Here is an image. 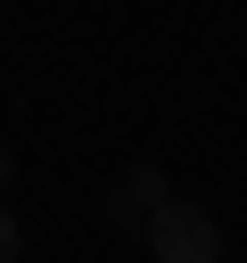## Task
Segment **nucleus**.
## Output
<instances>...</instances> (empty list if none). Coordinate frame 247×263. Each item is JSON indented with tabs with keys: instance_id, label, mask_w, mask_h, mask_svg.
I'll use <instances>...</instances> for the list:
<instances>
[{
	"instance_id": "nucleus-1",
	"label": "nucleus",
	"mask_w": 247,
	"mask_h": 263,
	"mask_svg": "<svg viewBox=\"0 0 247 263\" xmlns=\"http://www.w3.org/2000/svg\"><path fill=\"white\" fill-rule=\"evenodd\" d=\"M148 247H156V263H222L214 214H206V205H181V197H165V205L148 214Z\"/></svg>"
},
{
	"instance_id": "nucleus-2",
	"label": "nucleus",
	"mask_w": 247,
	"mask_h": 263,
	"mask_svg": "<svg viewBox=\"0 0 247 263\" xmlns=\"http://www.w3.org/2000/svg\"><path fill=\"white\" fill-rule=\"evenodd\" d=\"M156 205H165V173H156V164H140V173L123 181V197H115L107 214H115V222H140V214H156Z\"/></svg>"
},
{
	"instance_id": "nucleus-3",
	"label": "nucleus",
	"mask_w": 247,
	"mask_h": 263,
	"mask_svg": "<svg viewBox=\"0 0 247 263\" xmlns=\"http://www.w3.org/2000/svg\"><path fill=\"white\" fill-rule=\"evenodd\" d=\"M16 247H25V230H16V214L0 205V263H16Z\"/></svg>"
},
{
	"instance_id": "nucleus-4",
	"label": "nucleus",
	"mask_w": 247,
	"mask_h": 263,
	"mask_svg": "<svg viewBox=\"0 0 247 263\" xmlns=\"http://www.w3.org/2000/svg\"><path fill=\"white\" fill-rule=\"evenodd\" d=\"M8 173H16V156H8V148H0V189H8Z\"/></svg>"
}]
</instances>
